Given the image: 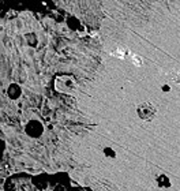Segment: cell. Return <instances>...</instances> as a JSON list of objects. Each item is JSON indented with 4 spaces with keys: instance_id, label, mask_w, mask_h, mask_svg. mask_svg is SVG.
<instances>
[{
    "instance_id": "obj_11",
    "label": "cell",
    "mask_w": 180,
    "mask_h": 191,
    "mask_svg": "<svg viewBox=\"0 0 180 191\" xmlns=\"http://www.w3.org/2000/svg\"><path fill=\"white\" fill-rule=\"evenodd\" d=\"M169 90H171V87H169L168 85H164L162 86V91H169Z\"/></svg>"
},
{
    "instance_id": "obj_10",
    "label": "cell",
    "mask_w": 180,
    "mask_h": 191,
    "mask_svg": "<svg viewBox=\"0 0 180 191\" xmlns=\"http://www.w3.org/2000/svg\"><path fill=\"white\" fill-rule=\"evenodd\" d=\"M73 191H96L90 187H81V186H77V187H73Z\"/></svg>"
},
{
    "instance_id": "obj_1",
    "label": "cell",
    "mask_w": 180,
    "mask_h": 191,
    "mask_svg": "<svg viewBox=\"0 0 180 191\" xmlns=\"http://www.w3.org/2000/svg\"><path fill=\"white\" fill-rule=\"evenodd\" d=\"M4 191H38L33 184V176L26 172L10 175L3 183Z\"/></svg>"
},
{
    "instance_id": "obj_8",
    "label": "cell",
    "mask_w": 180,
    "mask_h": 191,
    "mask_svg": "<svg viewBox=\"0 0 180 191\" xmlns=\"http://www.w3.org/2000/svg\"><path fill=\"white\" fill-rule=\"evenodd\" d=\"M67 26L71 29V30H81V29H82L81 21L77 18V16H68V19H67Z\"/></svg>"
},
{
    "instance_id": "obj_5",
    "label": "cell",
    "mask_w": 180,
    "mask_h": 191,
    "mask_svg": "<svg viewBox=\"0 0 180 191\" xmlns=\"http://www.w3.org/2000/svg\"><path fill=\"white\" fill-rule=\"evenodd\" d=\"M136 113H138L139 119H142V120H150L156 115V108L153 107V105L145 103V104H142V105H139V107H138V109H136Z\"/></svg>"
},
{
    "instance_id": "obj_4",
    "label": "cell",
    "mask_w": 180,
    "mask_h": 191,
    "mask_svg": "<svg viewBox=\"0 0 180 191\" xmlns=\"http://www.w3.org/2000/svg\"><path fill=\"white\" fill-rule=\"evenodd\" d=\"M33 184L38 191H47L49 189V184H51V175L47 172L34 175L33 176Z\"/></svg>"
},
{
    "instance_id": "obj_2",
    "label": "cell",
    "mask_w": 180,
    "mask_h": 191,
    "mask_svg": "<svg viewBox=\"0 0 180 191\" xmlns=\"http://www.w3.org/2000/svg\"><path fill=\"white\" fill-rule=\"evenodd\" d=\"M49 191H73L71 187V177L67 172H56L51 175Z\"/></svg>"
},
{
    "instance_id": "obj_9",
    "label": "cell",
    "mask_w": 180,
    "mask_h": 191,
    "mask_svg": "<svg viewBox=\"0 0 180 191\" xmlns=\"http://www.w3.org/2000/svg\"><path fill=\"white\" fill-rule=\"evenodd\" d=\"M104 154L107 157H111V159H115L116 157V151H115L112 147H104Z\"/></svg>"
},
{
    "instance_id": "obj_3",
    "label": "cell",
    "mask_w": 180,
    "mask_h": 191,
    "mask_svg": "<svg viewBox=\"0 0 180 191\" xmlns=\"http://www.w3.org/2000/svg\"><path fill=\"white\" fill-rule=\"evenodd\" d=\"M25 133L26 135H29L30 138H40L44 134V126L38 120H30L26 123Z\"/></svg>"
},
{
    "instance_id": "obj_6",
    "label": "cell",
    "mask_w": 180,
    "mask_h": 191,
    "mask_svg": "<svg viewBox=\"0 0 180 191\" xmlns=\"http://www.w3.org/2000/svg\"><path fill=\"white\" fill-rule=\"evenodd\" d=\"M7 94H8V97L11 98V100H18V98L22 96V89H21L19 85L11 83L8 86V89H7Z\"/></svg>"
},
{
    "instance_id": "obj_7",
    "label": "cell",
    "mask_w": 180,
    "mask_h": 191,
    "mask_svg": "<svg viewBox=\"0 0 180 191\" xmlns=\"http://www.w3.org/2000/svg\"><path fill=\"white\" fill-rule=\"evenodd\" d=\"M156 183H157V186L161 187V189H169V187L172 186L171 179H169V176H166V175H158L156 179Z\"/></svg>"
}]
</instances>
